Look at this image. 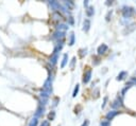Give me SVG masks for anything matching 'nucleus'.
Segmentation results:
<instances>
[{"label":"nucleus","mask_w":136,"mask_h":126,"mask_svg":"<svg viewBox=\"0 0 136 126\" xmlns=\"http://www.w3.org/2000/svg\"><path fill=\"white\" fill-rule=\"evenodd\" d=\"M36 124H37V120H36V119H34L33 121L30 123V126H36Z\"/></svg>","instance_id":"obj_8"},{"label":"nucleus","mask_w":136,"mask_h":126,"mask_svg":"<svg viewBox=\"0 0 136 126\" xmlns=\"http://www.w3.org/2000/svg\"><path fill=\"white\" fill-rule=\"evenodd\" d=\"M116 113H117V112H109V113H108V116H106V118H108L109 120V119H112L113 117H114L115 115H116Z\"/></svg>","instance_id":"obj_6"},{"label":"nucleus","mask_w":136,"mask_h":126,"mask_svg":"<svg viewBox=\"0 0 136 126\" xmlns=\"http://www.w3.org/2000/svg\"><path fill=\"white\" fill-rule=\"evenodd\" d=\"M89 29V20L86 19L84 21V31H88Z\"/></svg>","instance_id":"obj_3"},{"label":"nucleus","mask_w":136,"mask_h":126,"mask_svg":"<svg viewBox=\"0 0 136 126\" xmlns=\"http://www.w3.org/2000/svg\"><path fill=\"white\" fill-rule=\"evenodd\" d=\"M67 57H68V55L64 54V58H63V63H62V68H63V67H65L66 63H67Z\"/></svg>","instance_id":"obj_4"},{"label":"nucleus","mask_w":136,"mask_h":126,"mask_svg":"<svg viewBox=\"0 0 136 126\" xmlns=\"http://www.w3.org/2000/svg\"><path fill=\"white\" fill-rule=\"evenodd\" d=\"M91 70H88V71L84 74V78H83V82H84V83H88L89 82V80H91Z\"/></svg>","instance_id":"obj_1"},{"label":"nucleus","mask_w":136,"mask_h":126,"mask_svg":"<svg viewBox=\"0 0 136 126\" xmlns=\"http://www.w3.org/2000/svg\"><path fill=\"white\" fill-rule=\"evenodd\" d=\"M78 91H79V85H77V87L74 88V91H73V96H76V95H77Z\"/></svg>","instance_id":"obj_7"},{"label":"nucleus","mask_w":136,"mask_h":126,"mask_svg":"<svg viewBox=\"0 0 136 126\" xmlns=\"http://www.w3.org/2000/svg\"><path fill=\"white\" fill-rule=\"evenodd\" d=\"M83 126H88V121H86L84 124H83Z\"/></svg>","instance_id":"obj_12"},{"label":"nucleus","mask_w":136,"mask_h":126,"mask_svg":"<svg viewBox=\"0 0 136 126\" xmlns=\"http://www.w3.org/2000/svg\"><path fill=\"white\" fill-rule=\"evenodd\" d=\"M54 118V112H52V113H49V119L50 120H52Z\"/></svg>","instance_id":"obj_10"},{"label":"nucleus","mask_w":136,"mask_h":126,"mask_svg":"<svg viewBox=\"0 0 136 126\" xmlns=\"http://www.w3.org/2000/svg\"><path fill=\"white\" fill-rule=\"evenodd\" d=\"M101 126H109V122H102L101 123Z\"/></svg>","instance_id":"obj_11"},{"label":"nucleus","mask_w":136,"mask_h":126,"mask_svg":"<svg viewBox=\"0 0 136 126\" xmlns=\"http://www.w3.org/2000/svg\"><path fill=\"white\" fill-rule=\"evenodd\" d=\"M108 50V46L106 45H101L99 48H98V53L99 54H102V53H104V52Z\"/></svg>","instance_id":"obj_2"},{"label":"nucleus","mask_w":136,"mask_h":126,"mask_svg":"<svg viewBox=\"0 0 136 126\" xmlns=\"http://www.w3.org/2000/svg\"><path fill=\"white\" fill-rule=\"evenodd\" d=\"M73 42H74V35H73V33H71V35H70V42H69V45L72 46L73 45Z\"/></svg>","instance_id":"obj_5"},{"label":"nucleus","mask_w":136,"mask_h":126,"mask_svg":"<svg viewBox=\"0 0 136 126\" xmlns=\"http://www.w3.org/2000/svg\"><path fill=\"white\" fill-rule=\"evenodd\" d=\"M40 126H49V122L48 121H44L42 123V125H40Z\"/></svg>","instance_id":"obj_9"}]
</instances>
